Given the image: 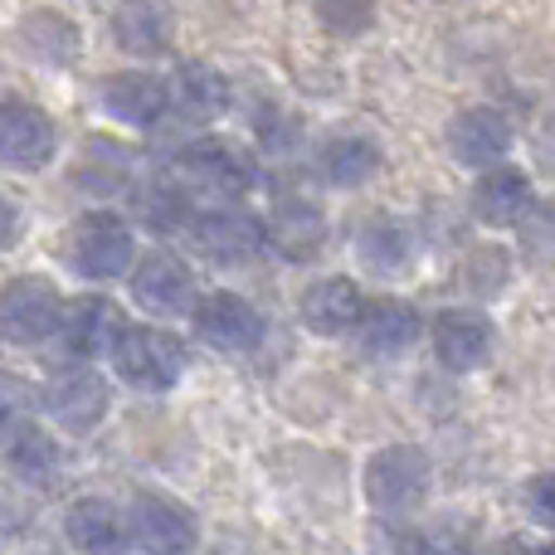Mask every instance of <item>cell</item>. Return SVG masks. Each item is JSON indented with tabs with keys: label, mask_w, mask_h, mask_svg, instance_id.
Instances as JSON below:
<instances>
[{
	"label": "cell",
	"mask_w": 555,
	"mask_h": 555,
	"mask_svg": "<svg viewBox=\"0 0 555 555\" xmlns=\"http://www.w3.org/2000/svg\"><path fill=\"white\" fill-rule=\"evenodd\" d=\"M20 44H25V54L35 59V64L68 68L78 59V29H74V20L59 15V10H35V15H25V25H20Z\"/></svg>",
	"instance_id": "484cf974"
},
{
	"label": "cell",
	"mask_w": 555,
	"mask_h": 555,
	"mask_svg": "<svg viewBox=\"0 0 555 555\" xmlns=\"http://www.w3.org/2000/svg\"><path fill=\"white\" fill-rule=\"evenodd\" d=\"M449 152L473 171H488L512 152V122L498 107H468L449 127Z\"/></svg>",
	"instance_id": "5bb4252c"
},
{
	"label": "cell",
	"mask_w": 555,
	"mask_h": 555,
	"mask_svg": "<svg viewBox=\"0 0 555 555\" xmlns=\"http://www.w3.org/2000/svg\"><path fill=\"white\" fill-rule=\"evenodd\" d=\"M176 181L185 191H210L220 201H240V195L254 191L259 181V166L244 152L240 142H224V137H201V142L181 146L176 156Z\"/></svg>",
	"instance_id": "7a4b0ae2"
},
{
	"label": "cell",
	"mask_w": 555,
	"mask_h": 555,
	"mask_svg": "<svg viewBox=\"0 0 555 555\" xmlns=\"http://www.w3.org/2000/svg\"><path fill=\"white\" fill-rule=\"evenodd\" d=\"M317 171H322L326 185H341V191H351V185L371 181L375 171H380V146L371 142V137H332V142H322V152H317Z\"/></svg>",
	"instance_id": "d4e9b609"
},
{
	"label": "cell",
	"mask_w": 555,
	"mask_h": 555,
	"mask_svg": "<svg viewBox=\"0 0 555 555\" xmlns=\"http://www.w3.org/2000/svg\"><path fill=\"white\" fill-rule=\"evenodd\" d=\"M15 410H20V385L10 380L5 371H0V424L15 420Z\"/></svg>",
	"instance_id": "e575fe53"
},
{
	"label": "cell",
	"mask_w": 555,
	"mask_h": 555,
	"mask_svg": "<svg viewBox=\"0 0 555 555\" xmlns=\"http://www.w3.org/2000/svg\"><path fill=\"white\" fill-rule=\"evenodd\" d=\"M137 215H142L156 234H171V230H181V224L191 220V191H185L176 176L152 181L142 195H137Z\"/></svg>",
	"instance_id": "4316f807"
},
{
	"label": "cell",
	"mask_w": 555,
	"mask_h": 555,
	"mask_svg": "<svg viewBox=\"0 0 555 555\" xmlns=\"http://www.w3.org/2000/svg\"><path fill=\"white\" fill-rule=\"evenodd\" d=\"M424 492H429V453L414 443L380 449L365 463V502L375 512H404L424 502Z\"/></svg>",
	"instance_id": "8992f818"
},
{
	"label": "cell",
	"mask_w": 555,
	"mask_h": 555,
	"mask_svg": "<svg viewBox=\"0 0 555 555\" xmlns=\"http://www.w3.org/2000/svg\"><path fill=\"white\" fill-rule=\"evenodd\" d=\"M492 317L473 312V307H453L434 322V356H439L449 371H478L482 361L492 356Z\"/></svg>",
	"instance_id": "4fadbf2b"
},
{
	"label": "cell",
	"mask_w": 555,
	"mask_h": 555,
	"mask_svg": "<svg viewBox=\"0 0 555 555\" xmlns=\"http://www.w3.org/2000/svg\"><path fill=\"white\" fill-rule=\"evenodd\" d=\"M0 463H5L15 478L39 482V478H49V473H54L59 449H54V439H49L39 424L10 420V424H0Z\"/></svg>",
	"instance_id": "cb8c5ba5"
},
{
	"label": "cell",
	"mask_w": 555,
	"mask_h": 555,
	"mask_svg": "<svg viewBox=\"0 0 555 555\" xmlns=\"http://www.w3.org/2000/svg\"><path fill=\"white\" fill-rule=\"evenodd\" d=\"M365 531H371V555H429L424 531L410 527V521H390V512L380 521H371Z\"/></svg>",
	"instance_id": "f1b7e54d"
},
{
	"label": "cell",
	"mask_w": 555,
	"mask_h": 555,
	"mask_svg": "<svg viewBox=\"0 0 555 555\" xmlns=\"http://www.w3.org/2000/svg\"><path fill=\"white\" fill-rule=\"evenodd\" d=\"M64 537H68V546H74L78 555H122L127 521H122V512H117L113 502L83 498V502H74V507H68Z\"/></svg>",
	"instance_id": "d6986e66"
},
{
	"label": "cell",
	"mask_w": 555,
	"mask_h": 555,
	"mask_svg": "<svg viewBox=\"0 0 555 555\" xmlns=\"http://www.w3.org/2000/svg\"><path fill=\"white\" fill-rule=\"evenodd\" d=\"M195 244L215 263H244L263 249V220L240 205H220V210H205L195 220Z\"/></svg>",
	"instance_id": "7c38bea8"
},
{
	"label": "cell",
	"mask_w": 555,
	"mask_h": 555,
	"mask_svg": "<svg viewBox=\"0 0 555 555\" xmlns=\"http://www.w3.org/2000/svg\"><path fill=\"white\" fill-rule=\"evenodd\" d=\"M171 35H176V15L166 0H122L113 10V39L117 49L137 59H156L171 49Z\"/></svg>",
	"instance_id": "e0dca14e"
},
{
	"label": "cell",
	"mask_w": 555,
	"mask_h": 555,
	"mask_svg": "<svg viewBox=\"0 0 555 555\" xmlns=\"http://www.w3.org/2000/svg\"><path fill=\"white\" fill-rule=\"evenodd\" d=\"M54 146L59 137L49 113H39L35 103H20V98L0 103V162L15 171H39V166H49Z\"/></svg>",
	"instance_id": "30bf717a"
},
{
	"label": "cell",
	"mask_w": 555,
	"mask_h": 555,
	"mask_svg": "<svg viewBox=\"0 0 555 555\" xmlns=\"http://www.w3.org/2000/svg\"><path fill=\"white\" fill-rule=\"evenodd\" d=\"M68 259L83 278L107 283V278H122L137 259V234L122 215L113 210H88L78 215L74 234H68Z\"/></svg>",
	"instance_id": "3957f363"
},
{
	"label": "cell",
	"mask_w": 555,
	"mask_h": 555,
	"mask_svg": "<svg viewBox=\"0 0 555 555\" xmlns=\"http://www.w3.org/2000/svg\"><path fill=\"white\" fill-rule=\"evenodd\" d=\"M132 297L156 317H181L195 297V273L185 269V259L156 249L132 269Z\"/></svg>",
	"instance_id": "8fae6325"
},
{
	"label": "cell",
	"mask_w": 555,
	"mask_h": 555,
	"mask_svg": "<svg viewBox=\"0 0 555 555\" xmlns=\"http://www.w3.org/2000/svg\"><path fill=\"white\" fill-rule=\"evenodd\" d=\"M463 283H468L473 293H498V287L507 283V254H502V249L473 254L468 269H463Z\"/></svg>",
	"instance_id": "f546056e"
},
{
	"label": "cell",
	"mask_w": 555,
	"mask_h": 555,
	"mask_svg": "<svg viewBox=\"0 0 555 555\" xmlns=\"http://www.w3.org/2000/svg\"><path fill=\"white\" fill-rule=\"evenodd\" d=\"M59 307H64V293L49 278H39V273L10 278L0 287V336L10 346H39L44 336H54Z\"/></svg>",
	"instance_id": "277c9868"
},
{
	"label": "cell",
	"mask_w": 555,
	"mask_h": 555,
	"mask_svg": "<svg viewBox=\"0 0 555 555\" xmlns=\"http://www.w3.org/2000/svg\"><path fill=\"white\" fill-rule=\"evenodd\" d=\"M113 361H117V375H122L132 390H171L185 371V341L166 326H122L113 341Z\"/></svg>",
	"instance_id": "6da1fadb"
},
{
	"label": "cell",
	"mask_w": 555,
	"mask_h": 555,
	"mask_svg": "<svg viewBox=\"0 0 555 555\" xmlns=\"http://www.w3.org/2000/svg\"><path fill=\"white\" fill-rule=\"evenodd\" d=\"M351 332H361V346L371 356H400L420 341V312L404 297H375V302H361Z\"/></svg>",
	"instance_id": "ac0fdd59"
},
{
	"label": "cell",
	"mask_w": 555,
	"mask_h": 555,
	"mask_svg": "<svg viewBox=\"0 0 555 555\" xmlns=\"http://www.w3.org/2000/svg\"><path fill=\"white\" fill-rule=\"evenodd\" d=\"M356 254L375 273H404L414 263V230L395 215H371L356 234Z\"/></svg>",
	"instance_id": "603a6c76"
},
{
	"label": "cell",
	"mask_w": 555,
	"mask_h": 555,
	"mask_svg": "<svg viewBox=\"0 0 555 555\" xmlns=\"http://www.w3.org/2000/svg\"><path fill=\"white\" fill-rule=\"evenodd\" d=\"M531 205V181L512 166H488L482 181L473 185V210H478L482 224H517Z\"/></svg>",
	"instance_id": "7402d4cb"
},
{
	"label": "cell",
	"mask_w": 555,
	"mask_h": 555,
	"mask_svg": "<svg viewBox=\"0 0 555 555\" xmlns=\"http://www.w3.org/2000/svg\"><path fill=\"white\" fill-rule=\"evenodd\" d=\"M492 555H551L546 546H531V541H502Z\"/></svg>",
	"instance_id": "d590c367"
},
{
	"label": "cell",
	"mask_w": 555,
	"mask_h": 555,
	"mask_svg": "<svg viewBox=\"0 0 555 555\" xmlns=\"http://www.w3.org/2000/svg\"><path fill=\"white\" fill-rule=\"evenodd\" d=\"M195 332H201L215 351L240 356V351H254V346L263 341L269 322H263V312L249 302V297L210 293V297H201V307H195Z\"/></svg>",
	"instance_id": "ba28073f"
},
{
	"label": "cell",
	"mask_w": 555,
	"mask_h": 555,
	"mask_svg": "<svg viewBox=\"0 0 555 555\" xmlns=\"http://www.w3.org/2000/svg\"><path fill=\"white\" fill-rule=\"evenodd\" d=\"M259 142L269 146V152H293V146H297V117L263 113L259 117Z\"/></svg>",
	"instance_id": "1f68e13d"
},
{
	"label": "cell",
	"mask_w": 555,
	"mask_h": 555,
	"mask_svg": "<svg viewBox=\"0 0 555 555\" xmlns=\"http://www.w3.org/2000/svg\"><path fill=\"white\" fill-rule=\"evenodd\" d=\"M527 502H531V512H537L541 527H551V478H546V473H541V478H531Z\"/></svg>",
	"instance_id": "836d02e7"
},
{
	"label": "cell",
	"mask_w": 555,
	"mask_h": 555,
	"mask_svg": "<svg viewBox=\"0 0 555 555\" xmlns=\"http://www.w3.org/2000/svg\"><path fill=\"white\" fill-rule=\"evenodd\" d=\"M20 234H25V215H20V205H10L5 195H0V254H5Z\"/></svg>",
	"instance_id": "d6a6232c"
},
{
	"label": "cell",
	"mask_w": 555,
	"mask_h": 555,
	"mask_svg": "<svg viewBox=\"0 0 555 555\" xmlns=\"http://www.w3.org/2000/svg\"><path fill=\"white\" fill-rule=\"evenodd\" d=\"M361 287L351 278H322L302 293V322L322 336H336V332H351L356 317H361Z\"/></svg>",
	"instance_id": "44dd1931"
},
{
	"label": "cell",
	"mask_w": 555,
	"mask_h": 555,
	"mask_svg": "<svg viewBox=\"0 0 555 555\" xmlns=\"http://www.w3.org/2000/svg\"><path fill=\"white\" fill-rule=\"evenodd\" d=\"M424 546H429L434 555H473V546H478V531L468 527L463 517H449L434 527V541L424 537Z\"/></svg>",
	"instance_id": "4dcf8cb0"
},
{
	"label": "cell",
	"mask_w": 555,
	"mask_h": 555,
	"mask_svg": "<svg viewBox=\"0 0 555 555\" xmlns=\"http://www.w3.org/2000/svg\"><path fill=\"white\" fill-rule=\"evenodd\" d=\"M122 521H127V537L146 555H185L195 546V537H201L195 512L185 502L166 498V492H137Z\"/></svg>",
	"instance_id": "5b68a950"
},
{
	"label": "cell",
	"mask_w": 555,
	"mask_h": 555,
	"mask_svg": "<svg viewBox=\"0 0 555 555\" xmlns=\"http://www.w3.org/2000/svg\"><path fill=\"white\" fill-rule=\"evenodd\" d=\"M166 98L181 117L191 122H215V117L230 107V78L210 64H181L176 78L166 83Z\"/></svg>",
	"instance_id": "ffe728a7"
},
{
	"label": "cell",
	"mask_w": 555,
	"mask_h": 555,
	"mask_svg": "<svg viewBox=\"0 0 555 555\" xmlns=\"http://www.w3.org/2000/svg\"><path fill=\"white\" fill-rule=\"evenodd\" d=\"M107 404H113V390L107 380L93 371V365H74V371H59L54 380L44 385V410L54 414L59 429L68 434H88L103 424Z\"/></svg>",
	"instance_id": "52a82bcc"
},
{
	"label": "cell",
	"mask_w": 555,
	"mask_h": 555,
	"mask_svg": "<svg viewBox=\"0 0 555 555\" xmlns=\"http://www.w3.org/2000/svg\"><path fill=\"white\" fill-rule=\"evenodd\" d=\"M59 341H64L68 356H78V361H98V356L113 351L117 332H122V312H117L107 297H74V302L59 307Z\"/></svg>",
	"instance_id": "9c48e42d"
},
{
	"label": "cell",
	"mask_w": 555,
	"mask_h": 555,
	"mask_svg": "<svg viewBox=\"0 0 555 555\" xmlns=\"http://www.w3.org/2000/svg\"><path fill=\"white\" fill-rule=\"evenodd\" d=\"M317 20H322V29H332V35L356 39L375 25V5L371 0H317Z\"/></svg>",
	"instance_id": "83f0119b"
},
{
	"label": "cell",
	"mask_w": 555,
	"mask_h": 555,
	"mask_svg": "<svg viewBox=\"0 0 555 555\" xmlns=\"http://www.w3.org/2000/svg\"><path fill=\"white\" fill-rule=\"evenodd\" d=\"M326 244V220L312 201H283L273 220H263V249H273L283 263H307Z\"/></svg>",
	"instance_id": "9a60e30c"
},
{
	"label": "cell",
	"mask_w": 555,
	"mask_h": 555,
	"mask_svg": "<svg viewBox=\"0 0 555 555\" xmlns=\"http://www.w3.org/2000/svg\"><path fill=\"white\" fill-rule=\"evenodd\" d=\"M171 107L166 98V78L142 74V68H127V74H113L103 83V113L117 117L127 127H156Z\"/></svg>",
	"instance_id": "2e32d148"
}]
</instances>
